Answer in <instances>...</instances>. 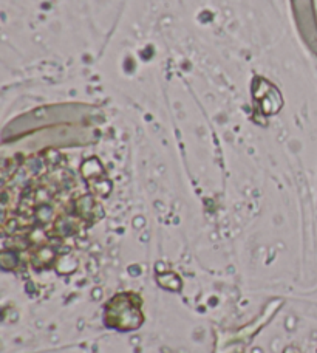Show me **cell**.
<instances>
[{"mask_svg":"<svg viewBox=\"0 0 317 353\" xmlns=\"http://www.w3.org/2000/svg\"><path fill=\"white\" fill-rule=\"evenodd\" d=\"M294 11V19L303 41L317 54V14L314 0H291Z\"/></svg>","mask_w":317,"mask_h":353,"instance_id":"1","label":"cell"}]
</instances>
